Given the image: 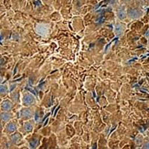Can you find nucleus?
Listing matches in <instances>:
<instances>
[{
	"label": "nucleus",
	"mask_w": 149,
	"mask_h": 149,
	"mask_svg": "<svg viewBox=\"0 0 149 149\" xmlns=\"http://www.w3.org/2000/svg\"><path fill=\"white\" fill-rule=\"evenodd\" d=\"M21 138H22V136H21L20 134L16 133V134H14L11 136L10 140H11V142L13 143H15L16 144V143H17V142H19L21 140Z\"/></svg>",
	"instance_id": "9b49d317"
},
{
	"label": "nucleus",
	"mask_w": 149,
	"mask_h": 149,
	"mask_svg": "<svg viewBox=\"0 0 149 149\" xmlns=\"http://www.w3.org/2000/svg\"><path fill=\"white\" fill-rule=\"evenodd\" d=\"M36 32L42 37H46L49 34L50 31V28L48 24L45 23H39L37 24L35 27Z\"/></svg>",
	"instance_id": "7ed1b4c3"
},
{
	"label": "nucleus",
	"mask_w": 149,
	"mask_h": 149,
	"mask_svg": "<svg viewBox=\"0 0 149 149\" xmlns=\"http://www.w3.org/2000/svg\"><path fill=\"white\" fill-rule=\"evenodd\" d=\"M144 15V11L139 8H130L127 9V17L130 19H139Z\"/></svg>",
	"instance_id": "f257e3e1"
},
{
	"label": "nucleus",
	"mask_w": 149,
	"mask_h": 149,
	"mask_svg": "<svg viewBox=\"0 0 149 149\" xmlns=\"http://www.w3.org/2000/svg\"><path fill=\"white\" fill-rule=\"evenodd\" d=\"M97 1H98V2H99V1H102V0H97Z\"/></svg>",
	"instance_id": "a211bd4d"
},
{
	"label": "nucleus",
	"mask_w": 149,
	"mask_h": 149,
	"mask_svg": "<svg viewBox=\"0 0 149 149\" xmlns=\"http://www.w3.org/2000/svg\"><path fill=\"white\" fill-rule=\"evenodd\" d=\"M8 88L6 85H2L1 88H0V91H1V95H5V94H7Z\"/></svg>",
	"instance_id": "4468645a"
},
{
	"label": "nucleus",
	"mask_w": 149,
	"mask_h": 149,
	"mask_svg": "<svg viewBox=\"0 0 149 149\" xmlns=\"http://www.w3.org/2000/svg\"><path fill=\"white\" fill-rule=\"evenodd\" d=\"M39 143V140L37 139H33L30 141L29 142V145H30L31 148H35L37 147V146Z\"/></svg>",
	"instance_id": "ddd939ff"
},
{
	"label": "nucleus",
	"mask_w": 149,
	"mask_h": 149,
	"mask_svg": "<svg viewBox=\"0 0 149 149\" xmlns=\"http://www.w3.org/2000/svg\"><path fill=\"white\" fill-rule=\"evenodd\" d=\"M148 45H149V37H148Z\"/></svg>",
	"instance_id": "6ab92c4d"
},
{
	"label": "nucleus",
	"mask_w": 149,
	"mask_h": 149,
	"mask_svg": "<svg viewBox=\"0 0 149 149\" xmlns=\"http://www.w3.org/2000/svg\"><path fill=\"white\" fill-rule=\"evenodd\" d=\"M14 107V104L10 100H5L1 104V109L2 111H10Z\"/></svg>",
	"instance_id": "0eeeda50"
},
{
	"label": "nucleus",
	"mask_w": 149,
	"mask_h": 149,
	"mask_svg": "<svg viewBox=\"0 0 149 149\" xmlns=\"http://www.w3.org/2000/svg\"><path fill=\"white\" fill-rule=\"evenodd\" d=\"M126 26L122 22H116L114 26V33L116 36H121L125 31Z\"/></svg>",
	"instance_id": "423d86ee"
},
{
	"label": "nucleus",
	"mask_w": 149,
	"mask_h": 149,
	"mask_svg": "<svg viewBox=\"0 0 149 149\" xmlns=\"http://www.w3.org/2000/svg\"><path fill=\"white\" fill-rule=\"evenodd\" d=\"M13 118V115L9 111H2L1 113V121L3 122H8Z\"/></svg>",
	"instance_id": "1a4fd4ad"
},
{
	"label": "nucleus",
	"mask_w": 149,
	"mask_h": 149,
	"mask_svg": "<svg viewBox=\"0 0 149 149\" xmlns=\"http://www.w3.org/2000/svg\"><path fill=\"white\" fill-rule=\"evenodd\" d=\"M17 124L14 123V122H8L6 126H5V131L8 134H13L17 130Z\"/></svg>",
	"instance_id": "6e6552de"
},
{
	"label": "nucleus",
	"mask_w": 149,
	"mask_h": 149,
	"mask_svg": "<svg viewBox=\"0 0 149 149\" xmlns=\"http://www.w3.org/2000/svg\"><path fill=\"white\" fill-rule=\"evenodd\" d=\"M33 116V110L29 107L22 108L20 110V117L24 120H29Z\"/></svg>",
	"instance_id": "20e7f679"
},
{
	"label": "nucleus",
	"mask_w": 149,
	"mask_h": 149,
	"mask_svg": "<svg viewBox=\"0 0 149 149\" xmlns=\"http://www.w3.org/2000/svg\"><path fill=\"white\" fill-rule=\"evenodd\" d=\"M142 148L143 149H149V140L145 141L142 144Z\"/></svg>",
	"instance_id": "2eb2a0df"
},
{
	"label": "nucleus",
	"mask_w": 149,
	"mask_h": 149,
	"mask_svg": "<svg viewBox=\"0 0 149 149\" xmlns=\"http://www.w3.org/2000/svg\"><path fill=\"white\" fill-rule=\"evenodd\" d=\"M146 2H147V3L149 5V0H146Z\"/></svg>",
	"instance_id": "f3484780"
},
{
	"label": "nucleus",
	"mask_w": 149,
	"mask_h": 149,
	"mask_svg": "<svg viewBox=\"0 0 149 149\" xmlns=\"http://www.w3.org/2000/svg\"><path fill=\"white\" fill-rule=\"evenodd\" d=\"M22 102L23 105H25L26 107H31V106L34 104L36 102V98L33 95V94L27 92V93H23L22 97Z\"/></svg>",
	"instance_id": "f03ea898"
},
{
	"label": "nucleus",
	"mask_w": 149,
	"mask_h": 149,
	"mask_svg": "<svg viewBox=\"0 0 149 149\" xmlns=\"http://www.w3.org/2000/svg\"><path fill=\"white\" fill-rule=\"evenodd\" d=\"M145 36H146V37H148V38L149 37V29L146 32V34H145Z\"/></svg>",
	"instance_id": "dca6fc26"
},
{
	"label": "nucleus",
	"mask_w": 149,
	"mask_h": 149,
	"mask_svg": "<svg viewBox=\"0 0 149 149\" xmlns=\"http://www.w3.org/2000/svg\"><path fill=\"white\" fill-rule=\"evenodd\" d=\"M33 129H34V122L32 121H28L24 124L23 130H25V132L30 133L32 131Z\"/></svg>",
	"instance_id": "9d476101"
},
{
	"label": "nucleus",
	"mask_w": 149,
	"mask_h": 149,
	"mask_svg": "<svg viewBox=\"0 0 149 149\" xmlns=\"http://www.w3.org/2000/svg\"><path fill=\"white\" fill-rule=\"evenodd\" d=\"M144 142V137H143V136L141 135V134H139V135L136 137L135 142L136 145H142L143 144V142Z\"/></svg>",
	"instance_id": "f8f14e48"
},
{
	"label": "nucleus",
	"mask_w": 149,
	"mask_h": 149,
	"mask_svg": "<svg viewBox=\"0 0 149 149\" xmlns=\"http://www.w3.org/2000/svg\"><path fill=\"white\" fill-rule=\"evenodd\" d=\"M117 17L120 20H124L127 17V10L126 9L125 5H121L120 7L118 8L116 11Z\"/></svg>",
	"instance_id": "39448f33"
}]
</instances>
